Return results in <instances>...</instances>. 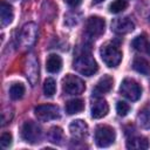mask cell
I'll return each instance as SVG.
<instances>
[{
    "label": "cell",
    "instance_id": "1",
    "mask_svg": "<svg viewBox=\"0 0 150 150\" xmlns=\"http://www.w3.org/2000/svg\"><path fill=\"white\" fill-rule=\"evenodd\" d=\"M73 68L77 73H80L84 76H93L98 70V66H97L95 59L93 57L90 52L86 48L79 49L76 52L74 61H73Z\"/></svg>",
    "mask_w": 150,
    "mask_h": 150
},
{
    "label": "cell",
    "instance_id": "2",
    "mask_svg": "<svg viewBox=\"0 0 150 150\" xmlns=\"http://www.w3.org/2000/svg\"><path fill=\"white\" fill-rule=\"evenodd\" d=\"M100 55H101L102 61L109 68L117 67L121 63L122 56H123L121 49L114 42H105L104 45H102L100 49Z\"/></svg>",
    "mask_w": 150,
    "mask_h": 150
},
{
    "label": "cell",
    "instance_id": "3",
    "mask_svg": "<svg viewBox=\"0 0 150 150\" xmlns=\"http://www.w3.org/2000/svg\"><path fill=\"white\" fill-rule=\"evenodd\" d=\"M116 139V132L112 127L101 124L95 130V143L100 148H107L111 145Z\"/></svg>",
    "mask_w": 150,
    "mask_h": 150
},
{
    "label": "cell",
    "instance_id": "4",
    "mask_svg": "<svg viewBox=\"0 0 150 150\" xmlns=\"http://www.w3.org/2000/svg\"><path fill=\"white\" fill-rule=\"evenodd\" d=\"M21 136L25 142L30 144H36L41 141L42 137L41 127L34 121H26L21 128Z\"/></svg>",
    "mask_w": 150,
    "mask_h": 150
},
{
    "label": "cell",
    "instance_id": "5",
    "mask_svg": "<svg viewBox=\"0 0 150 150\" xmlns=\"http://www.w3.org/2000/svg\"><path fill=\"white\" fill-rule=\"evenodd\" d=\"M38 39V26L34 22L26 23L19 33V43L23 48H30Z\"/></svg>",
    "mask_w": 150,
    "mask_h": 150
},
{
    "label": "cell",
    "instance_id": "6",
    "mask_svg": "<svg viewBox=\"0 0 150 150\" xmlns=\"http://www.w3.org/2000/svg\"><path fill=\"white\" fill-rule=\"evenodd\" d=\"M86 89L84 82L76 75L67 74L62 80V90L67 95H77Z\"/></svg>",
    "mask_w": 150,
    "mask_h": 150
},
{
    "label": "cell",
    "instance_id": "7",
    "mask_svg": "<svg viewBox=\"0 0 150 150\" xmlns=\"http://www.w3.org/2000/svg\"><path fill=\"white\" fill-rule=\"evenodd\" d=\"M104 28H105V21L103 18L94 15V16H89L86 21V27H84V32L86 35L90 39H97L100 38L103 33H104Z\"/></svg>",
    "mask_w": 150,
    "mask_h": 150
},
{
    "label": "cell",
    "instance_id": "8",
    "mask_svg": "<svg viewBox=\"0 0 150 150\" xmlns=\"http://www.w3.org/2000/svg\"><path fill=\"white\" fill-rule=\"evenodd\" d=\"M120 93L130 101H137L142 96V88L134 79H124L120 86Z\"/></svg>",
    "mask_w": 150,
    "mask_h": 150
},
{
    "label": "cell",
    "instance_id": "9",
    "mask_svg": "<svg viewBox=\"0 0 150 150\" xmlns=\"http://www.w3.org/2000/svg\"><path fill=\"white\" fill-rule=\"evenodd\" d=\"M23 69H25V75H26L27 80L29 81L30 86L32 87L36 86V83L39 81V62H38L36 56L33 53H30L26 56Z\"/></svg>",
    "mask_w": 150,
    "mask_h": 150
},
{
    "label": "cell",
    "instance_id": "10",
    "mask_svg": "<svg viewBox=\"0 0 150 150\" xmlns=\"http://www.w3.org/2000/svg\"><path fill=\"white\" fill-rule=\"evenodd\" d=\"M35 116L41 122H49L60 117V109L54 104H40L34 109Z\"/></svg>",
    "mask_w": 150,
    "mask_h": 150
},
{
    "label": "cell",
    "instance_id": "11",
    "mask_svg": "<svg viewBox=\"0 0 150 150\" xmlns=\"http://www.w3.org/2000/svg\"><path fill=\"white\" fill-rule=\"evenodd\" d=\"M135 23L129 18H116L111 22V30L116 34H128L132 32Z\"/></svg>",
    "mask_w": 150,
    "mask_h": 150
},
{
    "label": "cell",
    "instance_id": "12",
    "mask_svg": "<svg viewBox=\"0 0 150 150\" xmlns=\"http://www.w3.org/2000/svg\"><path fill=\"white\" fill-rule=\"evenodd\" d=\"M69 132L76 141H82L88 135V124L82 120H75L69 124Z\"/></svg>",
    "mask_w": 150,
    "mask_h": 150
},
{
    "label": "cell",
    "instance_id": "13",
    "mask_svg": "<svg viewBox=\"0 0 150 150\" xmlns=\"http://www.w3.org/2000/svg\"><path fill=\"white\" fill-rule=\"evenodd\" d=\"M108 111H109V105H108L107 101L103 98L95 100L91 104V108H90V112H91L93 118H102L108 114Z\"/></svg>",
    "mask_w": 150,
    "mask_h": 150
},
{
    "label": "cell",
    "instance_id": "14",
    "mask_svg": "<svg viewBox=\"0 0 150 150\" xmlns=\"http://www.w3.org/2000/svg\"><path fill=\"white\" fill-rule=\"evenodd\" d=\"M112 83H114V80L110 75H103L96 83L94 90H93V94L95 96H98V95H102V94H105L108 91L111 90L112 88Z\"/></svg>",
    "mask_w": 150,
    "mask_h": 150
},
{
    "label": "cell",
    "instance_id": "15",
    "mask_svg": "<svg viewBox=\"0 0 150 150\" xmlns=\"http://www.w3.org/2000/svg\"><path fill=\"white\" fill-rule=\"evenodd\" d=\"M14 18V11L13 7L7 4L6 1L1 0L0 1V21H1V26L5 27L7 25H9L13 21Z\"/></svg>",
    "mask_w": 150,
    "mask_h": 150
},
{
    "label": "cell",
    "instance_id": "16",
    "mask_svg": "<svg viewBox=\"0 0 150 150\" xmlns=\"http://www.w3.org/2000/svg\"><path fill=\"white\" fill-rule=\"evenodd\" d=\"M62 68V59L57 54H50L46 61V69L47 71L54 74L59 73Z\"/></svg>",
    "mask_w": 150,
    "mask_h": 150
},
{
    "label": "cell",
    "instance_id": "17",
    "mask_svg": "<svg viewBox=\"0 0 150 150\" xmlns=\"http://www.w3.org/2000/svg\"><path fill=\"white\" fill-rule=\"evenodd\" d=\"M149 141L146 137L143 136H135L131 137L128 142H127V148L128 149H132V150H145L149 148Z\"/></svg>",
    "mask_w": 150,
    "mask_h": 150
},
{
    "label": "cell",
    "instance_id": "18",
    "mask_svg": "<svg viewBox=\"0 0 150 150\" xmlns=\"http://www.w3.org/2000/svg\"><path fill=\"white\" fill-rule=\"evenodd\" d=\"M132 68L143 75H148L150 73V63L148 62L146 59L142 57V56H136L132 61Z\"/></svg>",
    "mask_w": 150,
    "mask_h": 150
},
{
    "label": "cell",
    "instance_id": "19",
    "mask_svg": "<svg viewBox=\"0 0 150 150\" xmlns=\"http://www.w3.org/2000/svg\"><path fill=\"white\" fill-rule=\"evenodd\" d=\"M84 109V102L81 98H74V100H69L66 103V112L69 115H74V114H79Z\"/></svg>",
    "mask_w": 150,
    "mask_h": 150
},
{
    "label": "cell",
    "instance_id": "20",
    "mask_svg": "<svg viewBox=\"0 0 150 150\" xmlns=\"http://www.w3.org/2000/svg\"><path fill=\"white\" fill-rule=\"evenodd\" d=\"M48 139L54 144H61L63 141V131L60 127H53L48 131Z\"/></svg>",
    "mask_w": 150,
    "mask_h": 150
},
{
    "label": "cell",
    "instance_id": "21",
    "mask_svg": "<svg viewBox=\"0 0 150 150\" xmlns=\"http://www.w3.org/2000/svg\"><path fill=\"white\" fill-rule=\"evenodd\" d=\"M26 88L22 83H13L9 88V97L12 100H20L25 95Z\"/></svg>",
    "mask_w": 150,
    "mask_h": 150
},
{
    "label": "cell",
    "instance_id": "22",
    "mask_svg": "<svg viewBox=\"0 0 150 150\" xmlns=\"http://www.w3.org/2000/svg\"><path fill=\"white\" fill-rule=\"evenodd\" d=\"M148 42H149V38L143 34V35L136 36V38L132 40L131 45H132V47H134L136 50H138V52H145V48H146V46H148Z\"/></svg>",
    "mask_w": 150,
    "mask_h": 150
},
{
    "label": "cell",
    "instance_id": "23",
    "mask_svg": "<svg viewBox=\"0 0 150 150\" xmlns=\"http://www.w3.org/2000/svg\"><path fill=\"white\" fill-rule=\"evenodd\" d=\"M137 122L143 129H150V111L148 109H143L137 115Z\"/></svg>",
    "mask_w": 150,
    "mask_h": 150
},
{
    "label": "cell",
    "instance_id": "24",
    "mask_svg": "<svg viewBox=\"0 0 150 150\" xmlns=\"http://www.w3.org/2000/svg\"><path fill=\"white\" fill-rule=\"evenodd\" d=\"M56 91V83L54 81V79L52 77H48L43 82V93L46 96L48 97H52Z\"/></svg>",
    "mask_w": 150,
    "mask_h": 150
},
{
    "label": "cell",
    "instance_id": "25",
    "mask_svg": "<svg viewBox=\"0 0 150 150\" xmlns=\"http://www.w3.org/2000/svg\"><path fill=\"white\" fill-rule=\"evenodd\" d=\"M127 7H128V1L127 0H114L109 5V11H110V13L117 14V13L123 12Z\"/></svg>",
    "mask_w": 150,
    "mask_h": 150
},
{
    "label": "cell",
    "instance_id": "26",
    "mask_svg": "<svg viewBox=\"0 0 150 150\" xmlns=\"http://www.w3.org/2000/svg\"><path fill=\"white\" fill-rule=\"evenodd\" d=\"M130 110V105L124 101H118L116 103V111L120 116H125Z\"/></svg>",
    "mask_w": 150,
    "mask_h": 150
},
{
    "label": "cell",
    "instance_id": "27",
    "mask_svg": "<svg viewBox=\"0 0 150 150\" xmlns=\"http://www.w3.org/2000/svg\"><path fill=\"white\" fill-rule=\"evenodd\" d=\"M12 141H13V137H12V134L11 132H2L1 134L0 144H1L2 148H8L12 144Z\"/></svg>",
    "mask_w": 150,
    "mask_h": 150
},
{
    "label": "cell",
    "instance_id": "28",
    "mask_svg": "<svg viewBox=\"0 0 150 150\" xmlns=\"http://www.w3.org/2000/svg\"><path fill=\"white\" fill-rule=\"evenodd\" d=\"M67 5H69L70 7H77V6H80L81 5V2H82V0H63Z\"/></svg>",
    "mask_w": 150,
    "mask_h": 150
},
{
    "label": "cell",
    "instance_id": "29",
    "mask_svg": "<svg viewBox=\"0 0 150 150\" xmlns=\"http://www.w3.org/2000/svg\"><path fill=\"white\" fill-rule=\"evenodd\" d=\"M145 53H146L148 55H150V39H149V42H148V46H146V48H145Z\"/></svg>",
    "mask_w": 150,
    "mask_h": 150
},
{
    "label": "cell",
    "instance_id": "30",
    "mask_svg": "<svg viewBox=\"0 0 150 150\" xmlns=\"http://www.w3.org/2000/svg\"><path fill=\"white\" fill-rule=\"evenodd\" d=\"M93 1H94V4H100V2H102L104 0H93Z\"/></svg>",
    "mask_w": 150,
    "mask_h": 150
},
{
    "label": "cell",
    "instance_id": "31",
    "mask_svg": "<svg viewBox=\"0 0 150 150\" xmlns=\"http://www.w3.org/2000/svg\"><path fill=\"white\" fill-rule=\"evenodd\" d=\"M149 21H150V15H149Z\"/></svg>",
    "mask_w": 150,
    "mask_h": 150
}]
</instances>
